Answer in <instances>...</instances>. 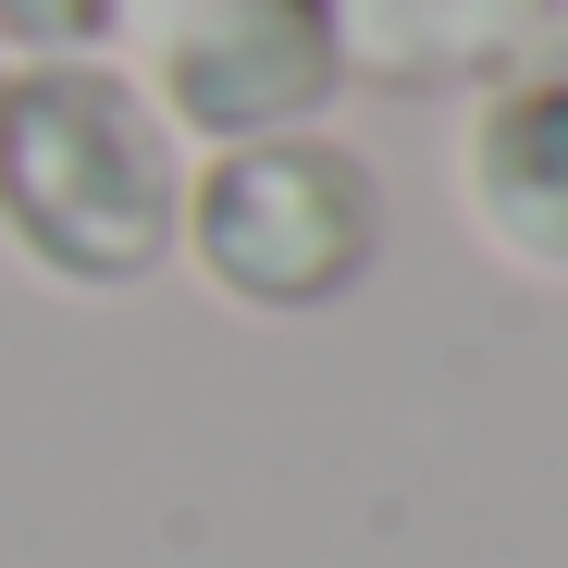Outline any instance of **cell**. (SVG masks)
Segmentation results:
<instances>
[{"instance_id":"obj_1","label":"cell","mask_w":568,"mask_h":568,"mask_svg":"<svg viewBox=\"0 0 568 568\" xmlns=\"http://www.w3.org/2000/svg\"><path fill=\"white\" fill-rule=\"evenodd\" d=\"M185 161L112 62H38L0 87V223L62 284H136L173 247Z\"/></svg>"},{"instance_id":"obj_3","label":"cell","mask_w":568,"mask_h":568,"mask_svg":"<svg viewBox=\"0 0 568 568\" xmlns=\"http://www.w3.org/2000/svg\"><path fill=\"white\" fill-rule=\"evenodd\" d=\"M124 74L136 100L211 149L247 136H297L334 100V38H322V0H112Z\"/></svg>"},{"instance_id":"obj_5","label":"cell","mask_w":568,"mask_h":568,"mask_svg":"<svg viewBox=\"0 0 568 568\" xmlns=\"http://www.w3.org/2000/svg\"><path fill=\"white\" fill-rule=\"evenodd\" d=\"M556 26V0H322L334 74L358 87H483Z\"/></svg>"},{"instance_id":"obj_4","label":"cell","mask_w":568,"mask_h":568,"mask_svg":"<svg viewBox=\"0 0 568 568\" xmlns=\"http://www.w3.org/2000/svg\"><path fill=\"white\" fill-rule=\"evenodd\" d=\"M457 199L507 260L568 272V0L507 74H483L469 136H457Z\"/></svg>"},{"instance_id":"obj_2","label":"cell","mask_w":568,"mask_h":568,"mask_svg":"<svg viewBox=\"0 0 568 568\" xmlns=\"http://www.w3.org/2000/svg\"><path fill=\"white\" fill-rule=\"evenodd\" d=\"M185 260L211 272V297L284 322V310H334L346 284L384 247V185H371L358 149L322 136H247L211 173H185V211H173Z\"/></svg>"}]
</instances>
